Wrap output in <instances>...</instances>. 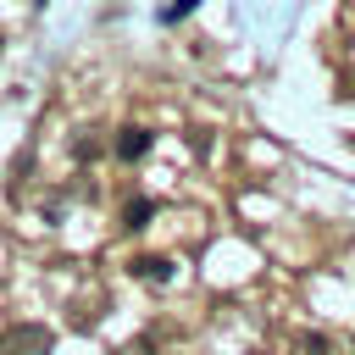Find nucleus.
<instances>
[{
    "label": "nucleus",
    "mask_w": 355,
    "mask_h": 355,
    "mask_svg": "<svg viewBox=\"0 0 355 355\" xmlns=\"http://www.w3.org/2000/svg\"><path fill=\"white\" fill-rule=\"evenodd\" d=\"M50 344H55V333L44 322H17L0 333V355H50Z\"/></svg>",
    "instance_id": "obj_1"
},
{
    "label": "nucleus",
    "mask_w": 355,
    "mask_h": 355,
    "mask_svg": "<svg viewBox=\"0 0 355 355\" xmlns=\"http://www.w3.org/2000/svg\"><path fill=\"white\" fill-rule=\"evenodd\" d=\"M144 150H150V128H122V133H116V155H122V161H139Z\"/></svg>",
    "instance_id": "obj_2"
},
{
    "label": "nucleus",
    "mask_w": 355,
    "mask_h": 355,
    "mask_svg": "<svg viewBox=\"0 0 355 355\" xmlns=\"http://www.w3.org/2000/svg\"><path fill=\"white\" fill-rule=\"evenodd\" d=\"M288 355H333V338L305 327V333H294V338H288Z\"/></svg>",
    "instance_id": "obj_3"
},
{
    "label": "nucleus",
    "mask_w": 355,
    "mask_h": 355,
    "mask_svg": "<svg viewBox=\"0 0 355 355\" xmlns=\"http://www.w3.org/2000/svg\"><path fill=\"white\" fill-rule=\"evenodd\" d=\"M133 272H139L144 283H166V277H172V266H166L161 255H144V261H133Z\"/></svg>",
    "instance_id": "obj_4"
},
{
    "label": "nucleus",
    "mask_w": 355,
    "mask_h": 355,
    "mask_svg": "<svg viewBox=\"0 0 355 355\" xmlns=\"http://www.w3.org/2000/svg\"><path fill=\"white\" fill-rule=\"evenodd\" d=\"M150 211H155L150 200H128V211H122V227H128V233H139V227L150 222Z\"/></svg>",
    "instance_id": "obj_5"
},
{
    "label": "nucleus",
    "mask_w": 355,
    "mask_h": 355,
    "mask_svg": "<svg viewBox=\"0 0 355 355\" xmlns=\"http://www.w3.org/2000/svg\"><path fill=\"white\" fill-rule=\"evenodd\" d=\"M189 6H194V0H178V6H172V11H166V22H178V17H183V11H189Z\"/></svg>",
    "instance_id": "obj_6"
}]
</instances>
